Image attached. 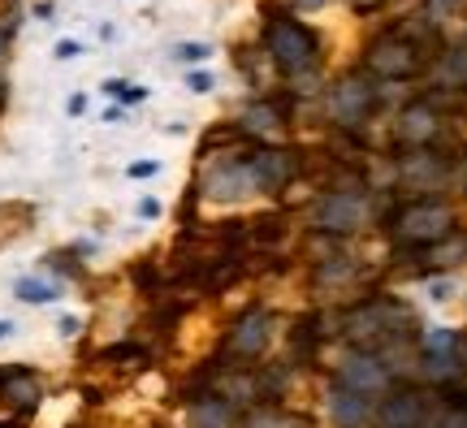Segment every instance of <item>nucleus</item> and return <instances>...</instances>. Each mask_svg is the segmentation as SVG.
Returning a JSON list of instances; mask_svg holds the SVG:
<instances>
[{
    "mask_svg": "<svg viewBox=\"0 0 467 428\" xmlns=\"http://www.w3.org/2000/svg\"><path fill=\"white\" fill-rule=\"evenodd\" d=\"M399 234L411 243H437L441 234H451V213L441 204H416V208L402 213Z\"/></svg>",
    "mask_w": 467,
    "mask_h": 428,
    "instance_id": "7ed1b4c3",
    "label": "nucleus"
},
{
    "mask_svg": "<svg viewBox=\"0 0 467 428\" xmlns=\"http://www.w3.org/2000/svg\"><path fill=\"white\" fill-rule=\"evenodd\" d=\"M268 338H273V316L265 312H251L238 320V329L230 333V346L234 350H243V355H260L268 346Z\"/></svg>",
    "mask_w": 467,
    "mask_h": 428,
    "instance_id": "423d86ee",
    "label": "nucleus"
},
{
    "mask_svg": "<svg viewBox=\"0 0 467 428\" xmlns=\"http://www.w3.org/2000/svg\"><path fill=\"white\" fill-rule=\"evenodd\" d=\"M78 44H74V39H61V44H57V57H61V61H69V57H78Z\"/></svg>",
    "mask_w": 467,
    "mask_h": 428,
    "instance_id": "6ab92c4d",
    "label": "nucleus"
},
{
    "mask_svg": "<svg viewBox=\"0 0 467 428\" xmlns=\"http://www.w3.org/2000/svg\"><path fill=\"white\" fill-rule=\"evenodd\" d=\"M251 186H255V182H251L247 165H230V161L203 178V191L213 199H243V195H251Z\"/></svg>",
    "mask_w": 467,
    "mask_h": 428,
    "instance_id": "39448f33",
    "label": "nucleus"
},
{
    "mask_svg": "<svg viewBox=\"0 0 467 428\" xmlns=\"http://www.w3.org/2000/svg\"><path fill=\"white\" fill-rule=\"evenodd\" d=\"M420 420H424V402H420V394L385 398L381 428H420Z\"/></svg>",
    "mask_w": 467,
    "mask_h": 428,
    "instance_id": "1a4fd4ad",
    "label": "nucleus"
},
{
    "mask_svg": "<svg viewBox=\"0 0 467 428\" xmlns=\"http://www.w3.org/2000/svg\"><path fill=\"white\" fill-rule=\"evenodd\" d=\"M451 290H454L451 281H437V286H433V298H451Z\"/></svg>",
    "mask_w": 467,
    "mask_h": 428,
    "instance_id": "5701e85b",
    "label": "nucleus"
},
{
    "mask_svg": "<svg viewBox=\"0 0 467 428\" xmlns=\"http://www.w3.org/2000/svg\"><path fill=\"white\" fill-rule=\"evenodd\" d=\"M337 385L368 398V394H377V390L385 385V368L377 360H350V363H342V377H337Z\"/></svg>",
    "mask_w": 467,
    "mask_h": 428,
    "instance_id": "6e6552de",
    "label": "nucleus"
},
{
    "mask_svg": "<svg viewBox=\"0 0 467 428\" xmlns=\"http://www.w3.org/2000/svg\"><path fill=\"white\" fill-rule=\"evenodd\" d=\"M186 87H191V91H213V78H208V74H191V78H186Z\"/></svg>",
    "mask_w": 467,
    "mask_h": 428,
    "instance_id": "a211bd4d",
    "label": "nucleus"
},
{
    "mask_svg": "<svg viewBox=\"0 0 467 428\" xmlns=\"http://www.w3.org/2000/svg\"><path fill=\"white\" fill-rule=\"evenodd\" d=\"M268 52H273V61H277V69L282 74H307V69L317 66V35L307 31L303 22H295V17H273L268 22Z\"/></svg>",
    "mask_w": 467,
    "mask_h": 428,
    "instance_id": "f257e3e1",
    "label": "nucleus"
},
{
    "mask_svg": "<svg viewBox=\"0 0 467 428\" xmlns=\"http://www.w3.org/2000/svg\"><path fill=\"white\" fill-rule=\"evenodd\" d=\"M247 130H277V109H251L247 113Z\"/></svg>",
    "mask_w": 467,
    "mask_h": 428,
    "instance_id": "2eb2a0df",
    "label": "nucleus"
},
{
    "mask_svg": "<svg viewBox=\"0 0 467 428\" xmlns=\"http://www.w3.org/2000/svg\"><path fill=\"white\" fill-rule=\"evenodd\" d=\"M441 428H467V412H454V415H451V420H446V424H441Z\"/></svg>",
    "mask_w": 467,
    "mask_h": 428,
    "instance_id": "4be33fe9",
    "label": "nucleus"
},
{
    "mask_svg": "<svg viewBox=\"0 0 467 428\" xmlns=\"http://www.w3.org/2000/svg\"><path fill=\"white\" fill-rule=\"evenodd\" d=\"M429 350H454V333L451 329H433L429 333Z\"/></svg>",
    "mask_w": 467,
    "mask_h": 428,
    "instance_id": "dca6fc26",
    "label": "nucleus"
},
{
    "mask_svg": "<svg viewBox=\"0 0 467 428\" xmlns=\"http://www.w3.org/2000/svg\"><path fill=\"white\" fill-rule=\"evenodd\" d=\"M402 139H429V134L437 130V121H433V113H429V109H424V104H416V109H407V113H402Z\"/></svg>",
    "mask_w": 467,
    "mask_h": 428,
    "instance_id": "f8f14e48",
    "label": "nucleus"
},
{
    "mask_svg": "<svg viewBox=\"0 0 467 428\" xmlns=\"http://www.w3.org/2000/svg\"><path fill=\"white\" fill-rule=\"evenodd\" d=\"M61 333H66V338H69V333H78V320H74V316H66V320H61Z\"/></svg>",
    "mask_w": 467,
    "mask_h": 428,
    "instance_id": "b1692460",
    "label": "nucleus"
},
{
    "mask_svg": "<svg viewBox=\"0 0 467 428\" xmlns=\"http://www.w3.org/2000/svg\"><path fill=\"white\" fill-rule=\"evenodd\" d=\"M368 104H372V91L364 83H342L334 96V113L337 121H359L368 113Z\"/></svg>",
    "mask_w": 467,
    "mask_h": 428,
    "instance_id": "9b49d317",
    "label": "nucleus"
},
{
    "mask_svg": "<svg viewBox=\"0 0 467 428\" xmlns=\"http://www.w3.org/2000/svg\"><path fill=\"white\" fill-rule=\"evenodd\" d=\"M451 5H454V0H433V9H437V14H441V9H451Z\"/></svg>",
    "mask_w": 467,
    "mask_h": 428,
    "instance_id": "393cba45",
    "label": "nucleus"
},
{
    "mask_svg": "<svg viewBox=\"0 0 467 428\" xmlns=\"http://www.w3.org/2000/svg\"><path fill=\"white\" fill-rule=\"evenodd\" d=\"M208 44H182V48H178V57H182V61H208Z\"/></svg>",
    "mask_w": 467,
    "mask_h": 428,
    "instance_id": "f3484780",
    "label": "nucleus"
},
{
    "mask_svg": "<svg viewBox=\"0 0 467 428\" xmlns=\"http://www.w3.org/2000/svg\"><path fill=\"white\" fill-rule=\"evenodd\" d=\"M329 412H334V424L337 428H359L368 420V398L337 385L334 398H329Z\"/></svg>",
    "mask_w": 467,
    "mask_h": 428,
    "instance_id": "9d476101",
    "label": "nucleus"
},
{
    "mask_svg": "<svg viewBox=\"0 0 467 428\" xmlns=\"http://www.w3.org/2000/svg\"><path fill=\"white\" fill-rule=\"evenodd\" d=\"M299 5H307V9H312V5H320V0H299Z\"/></svg>",
    "mask_w": 467,
    "mask_h": 428,
    "instance_id": "bb28decb",
    "label": "nucleus"
},
{
    "mask_svg": "<svg viewBox=\"0 0 467 428\" xmlns=\"http://www.w3.org/2000/svg\"><path fill=\"white\" fill-rule=\"evenodd\" d=\"M251 428H282V424H277L273 415H255V420H251Z\"/></svg>",
    "mask_w": 467,
    "mask_h": 428,
    "instance_id": "412c9836",
    "label": "nucleus"
},
{
    "mask_svg": "<svg viewBox=\"0 0 467 428\" xmlns=\"http://www.w3.org/2000/svg\"><path fill=\"white\" fill-rule=\"evenodd\" d=\"M156 169H161L156 161H139V165H130V173H134V178H151Z\"/></svg>",
    "mask_w": 467,
    "mask_h": 428,
    "instance_id": "aec40b11",
    "label": "nucleus"
},
{
    "mask_svg": "<svg viewBox=\"0 0 467 428\" xmlns=\"http://www.w3.org/2000/svg\"><path fill=\"white\" fill-rule=\"evenodd\" d=\"M9 329H14V325H9V320H0V338H9Z\"/></svg>",
    "mask_w": 467,
    "mask_h": 428,
    "instance_id": "a878e982",
    "label": "nucleus"
},
{
    "mask_svg": "<svg viewBox=\"0 0 467 428\" xmlns=\"http://www.w3.org/2000/svg\"><path fill=\"white\" fill-rule=\"evenodd\" d=\"M317 225H325V230H337V234L359 230V225H364V204H359L355 195H329L317 208Z\"/></svg>",
    "mask_w": 467,
    "mask_h": 428,
    "instance_id": "20e7f679",
    "label": "nucleus"
},
{
    "mask_svg": "<svg viewBox=\"0 0 467 428\" xmlns=\"http://www.w3.org/2000/svg\"><path fill=\"white\" fill-rule=\"evenodd\" d=\"M247 173H251V182L255 186H265V191H277L290 173H295V161L285 156V151H260L255 161L247 165Z\"/></svg>",
    "mask_w": 467,
    "mask_h": 428,
    "instance_id": "0eeeda50",
    "label": "nucleus"
},
{
    "mask_svg": "<svg viewBox=\"0 0 467 428\" xmlns=\"http://www.w3.org/2000/svg\"><path fill=\"white\" fill-rule=\"evenodd\" d=\"M355 5H377V0H355Z\"/></svg>",
    "mask_w": 467,
    "mask_h": 428,
    "instance_id": "cd10ccee",
    "label": "nucleus"
},
{
    "mask_svg": "<svg viewBox=\"0 0 467 428\" xmlns=\"http://www.w3.org/2000/svg\"><path fill=\"white\" fill-rule=\"evenodd\" d=\"M416 66H420V52L402 35H385V39H377L368 48V69L381 74V78H407V74H416Z\"/></svg>",
    "mask_w": 467,
    "mask_h": 428,
    "instance_id": "f03ea898",
    "label": "nucleus"
},
{
    "mask_svg": "<svg viewBox=\"0 0 467 428\" xmlns=\"http://www.w3.org/2000/svg\"><path fill=\"white\" fill-rule=\"evenodd\" d=\"M14 290H17V298H26V303H52V298L61 295V290H57L52 281H44V277H22Z\"/></svg>",
    "mask_w": 467,
    "mask_h": 428,
    "instance_id": "ddd939ff",
    "label": "nucleus"
},
{
    "mask_svg": "<svg viewBox=\"0 0 467 428\" xmlns=\"http://www.w3.org/2000/svg\"><path fill=\"white\" fill-rule=\"evenodd\" d=\"M195 428H230V407L225 402H200L195 407Z\"/></svg>",
    "mask_w": 467,
    "mask_h": 428,
    "instance_id": "4468645a",
    "label": "nucleus"
}]
</instances>
